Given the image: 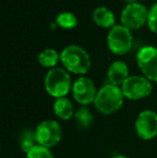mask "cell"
Masks as SVG:
<instances>
[{"mask_svg":"<svg viewBox=\"0 0 157 158\" xmlns=\"http://www.w3.org/2000/svg\"><path fill=\"white\" fill-rule=\"evenodd\" d=\"M108 46L115 55L128 53L132 45V35L128 28L123 25H115L108 33Z\"/></svg>","mask_w":157,"mask_h":158,"instance_id":"obj_4","label":"cell"},{"mask_svg":"<svg viewBox=\"0 0 157 158\" xmlns=\"http://www.w3.org/2000/svg\"><path fill=\"white\" fill-rule=\"evenodd\" d=\"M128 77V67L124 61H114L108 69V80L112 85L122 86Z\"/></svg>","mask_w":157,"mask_h":158,"instance_id":"obj_11","label":"cell"},{"mask_svg":"<svg viewBox=\"0 0 157 158\" xmlns=\"http://www.w3.org/2000/svg\"><path fill=\"white\" fill-rule=\"evenodd\" d=\"M54 112L58 118L64 119V121H68L72 116H74L73 106L71 101L66 97L56 99L54 103Z\"/></svg>","mask_w":157,"mask_h":158,"instance_id":"obj_13","label":"cell"},{"mask_svg":"<svg viewBox=\"0 0 157 158\" xmlns=\"http://www.w3.org/2000/svg\"><path fill=\"white\" fill-rule=\"evenodd\" d=\"M26 158H54V156H53L50 148L37 145L28 154H26Z\"/></svg>","mask_w":157,"mask_h":158,"instance_id":"obj_18","label":"cell"},{"mask_svg":"<svg viewBox=\"0 0 157 158\" xmlns=\"http://www.w3.org/2000/svg\"><path fill=\"white\" fill-rule=\"evenodd\" d=\"M149 19V11L143 4L130 3L124 8L121 14L122 25L125 26L129 30L141 28Z\"/></svg>","mask_w":157,"mask_h":158,"instance_id":"obj_7","label":"cell"},{"mask_svg":"<svg viewBox=\"0 0 157 158\" xmlns=\"http://www.w3.org/2000/svg\"><path fill=\"white\" fill-rule=\"evenodd\" d=\"M137 61L144 77L152 82H157V48H142L137 54Z\"/></svg>","mask_w":157,"mask_h":158,"instance_id":"obj_8","label":"cell"},{"mask_svg":"<svg viewBox=\"0 0 157 158\" xmlns=\"http://www.w3.org/2000/svg\"><path fill=\"white\" fill-rule=\"evenodd\" d=\"M56 24L65 29H72L78 25V19L71 12H63L57 15Z\"/></svg>","mask_w":157,"mask_h":158,"instance_id":"obj_17","label":"cell"},{"mask_svg":"<svg viewBox=\"0 0 157 158\" xmlns=\"http://www.w3.org/2000/svg\"><path fill=\"white\" fill-rule=\"evenodd\" d=\"M136 132L142 140H152L157 135V113L144 110L138 115L134 123Z\"/></svg>","mask_w":157,"mask_h":158,"instance_id":"obj_9","label":"cell"},{"mask_svg":"<svg viewBox=\"0 0 157 158\" xmlns=\"http://www.w3.org/2000/svg\"><path fill=\"white\" fill-rule=\"evenodd\" d=\"M35 131H36L38 144L48 148L56 145L61 140V135H63L61 126L56 121H52V119L41 122Z\"/></svg>","mask_w":157,"mask_h":158,"instance_id":"obj_6","label":"cell"},{"mask_svg":"<svg viewBox=\"0 0 157 158\" xmlns=\"http://www.w3.org/2000/svg\"><path fill=\"white\" fill-rule=\"evenodd\" d=\"M97 89L95 83L90 79L85 77H79L72 86V95L78 103L87 106L95 101L97 96Z\"/></svg>","mask_w":157,"mask_h":158,"instance_id":"obj_10","label":"cell"},{"mask_svg":"<svg viewBox=\"0 0 157 158\" xmlns=\"http://www.w3.org/2000/svg\"><path fill=\"white\" fill-rule=\"evenodd\" d=\"M60 61L68 71L76 74H85L90 68V57L84 48L69 45L60 53Z\"/></svg>","mask_w":157,"mask_h":158,"instance_id":"obj_2","label":"cell"},{"mask_svg":"<svg viewBox=\"0 0 157 158\" xmlns=\"http://www.w3.org/2000/svg\"><path fill=\"white\" fill-rule=\"evenodd\" d=\"M113 158H128L127 156H125V155H118V156L113 157Z\"/></svg>","mask_w":157,"mask_h":158,"instance_id":"obj_21","label":"cell"},{"mask_svg":"<svg viewBox=\"0 0 157 158\" xmlns=\"http://www.w3.org/2000/svg\"><path fill=\"white\" fill-rule=\"evenodd\" d=\"M149 28L153 32L157 33V2L151 6L149 10V19H147Z\"/></svg>","mask_w":157,"mask_h":158,"instance_id":"obj_19","label":"cell"},{"mask_svg":"<svg viewBox=\"0 0 157 158\" xmlns=\"http://www.w3.org/2000/svg\"><path fill=\"white\" fill-rule=\"evenodd\" d=\"M74 119H76V125L80 128L86 129L92 126L93 122H94V116H93L89 109L86 106H83L79 108L78 111L74 113Z\"/></svg>","mask_w":157,"mask_h":158,"instance_id":"obj_15","label":"cell"},{"mask_svg":"<svg viewBox=\"0 0 157 158\" xmlns=\"http://www.w3.org/2000/svg\"><path fill=\"white\" fill-rule=\"evenodd\" d=\"M153 85L151 81L145 77L131 75L122 85L124 97L130 100H140L151 95Z\"/></svg>","mask_w":157,"mask_h":158,"instance_id":"obj_5","label":"cell"},{"mask_svg":"<svg viewBox=\"0 0 157 158\" xmlns=\"http://www.w3.org/2000/svg\"><path fill=\"white\" fill-rule=\"evenodd\" d=\"M124 94L118 86L107 84L98 90L95 99V108L101 114L109 115L118 111L124 102Z\"/></svg>","mask_w":157,"mask_h":158,"instance_id":"obj_1","label":"cell"},{"mask_svg":"<svg viewBox=\"0 0 157 158\" xmlns=\"http://www.w3.org/2000/svg\"><path fill=\"white\" fill-rule=\"evenodd\" d=\"M126 2H128V4L130 3H137V0H125Z\"/></svg>","mask_w":157,"mask_h":158,"instance_id":"obj_20","label":"cell"},{"mask_svg":"<svg viewBox=\"0 0 157 158\" xmlns=\"http://www.w3.org/2000/svg\"><path fill=\"white\" fill-rule=\"evenodd\" d=\"M37 145H39V144L36 138V131L31 130V129L24 130L22 135H19V146H21L22 151L28 154Z\"/></svg>","mask_w":157,"mask_h":158,"instance_id":"obj_14","label":"cell"},{"mask_svg":"<svg viewBox=\"0 0 157 158\" xmlns=\"http://www.w3.org/2000/svg\"><path fill=\"white\" fill-rule=\"evenodd\" d=\"M94 22L102 28H113L115 26V17L110 9L107 6H98L93 12Z\"/></svg>","mask_w":157,"mask_h":158,"instance_id":"obj_12","label":"cell"},{"mask_svg":"<svg viewBox=\"0 0 157 158\" xmlns=\"http://www.w3.org/2000/svg\"><path fill=\"white\" fill-rule=\"evenodd\" d=\"M60 59V55L53 48H46L43 52H41L38 56L39 64L46 68H52L55 67Z\"/></svg>","mask_w":157,"mask_h":158,"instance_id":"obj_16","label":"cell"},{"mask_svg":"<svg viewBox=\"0 0 157 158\" xmlns=\"http://www.w3.org/2000/svg\"><path fill=\"white\" fill-rule=\"evenodd\" d=\"M44 86L48 95L59 99L68 95L71 89V77L63 68H53L46 73Z\"/></svg>","mask_w":157,"mask_h":158,"instance_id":"obj_3","label":"cell"}]
</instances>
